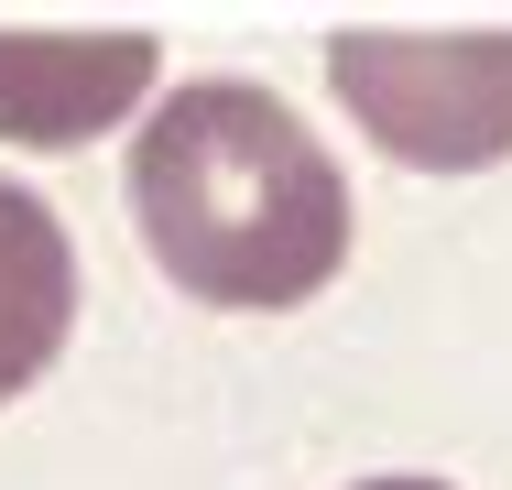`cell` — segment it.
<instances>
[{
	"label": "cell",
	"instance_id": "cell-3",
	"mask_svg": "<svg viewBox=\"0 0 512 490\" xmlns=\"http://www.w3.org/2000/svg\"><path fill=\"white\" fill-rule=\"evenodd\" d=\"M164 77L153 33H0V142L77 153L109 120H131Z\"/></svg>",
	"mask_w": 512,
	"mask_h": 490
},
{
	"label": "cell",
	"instance_id": "cell-4",
	"mask_svg": "<svg viewBox=\"0 0 512 490\" xmlns=\"http://www.w3.org/2000/svg\"><path fill=\"white\" fill-rule=\"evenodd\" d=\"M66 327H77V240L33 186L0 175V403L55 371Z\"/></svg>",
	"mask_w": 512,
	"mask_h": 490
},
{
	"label": "cell",
	"instance_id": "cell-5",
	"mask_svg": "<svg viewBox=\"0 0 512 490\" xmlns=\"http://www.w3.org/2000/svg\"><path fill=\"white\" fill-rule=\"evenodd\" d=\"M360 490H447V480H360Z\"/></svg>",
	"mask_w": 512,
	"mask_h": 490
},
{
	"label": "cell",
	"instance_id": "cell-2",
	"mask_svg": "<svg viewBox=\"0 0 512 490\" xmlns=\"http://www.w3.org/2000/svg\"><path fill=\"white\" fill-rule=\"evenodd\" d=\"M327 88L393 164L469 175L512 153V33H338Z\"/></svg>",
	"mask_w": 512,
	"mask_h": 490
},
{
	"label": "cell",
	"instance_id": "cell-1",
	"mask_svg": "<svg viewBox=\"0 0 512 490\" xmlns=\"http://www.w3.org/2000/svg\"><path fill=\"white\" fill-rule=\"evenodd\" d=\"M131 218L197 305H306L349 262V175L251 77H186L142 109Z\"/></svg>",
	"mask_w": 512,
	"mask_h": 490
}]
</instances>
